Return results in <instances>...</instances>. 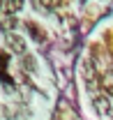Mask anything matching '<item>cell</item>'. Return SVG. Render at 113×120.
Listing matches in <instances>:
<instances>
[{
    "instance_id": "6da1fadb",
    "label": "cell",
    "mask_w": 113,
    "mask_h": 120,
    "mask_svg": "<svg viewBox=\"0 0 113 120\" xmlns=\"http://www.w3.org/2000/svg\"><path fill=\"white\" fill-rule=\"evenodd\" d=\"M92 104H95V109H97L99 116H104V118H111V116H113V104L109 102V97L97 95V97L92 99Z\"/></svg>"
},
{
    "instance_id": "7a4b0ae2",
    "label": "cell",
    "mask_w": 113,
    "mask_h": 120,
    "mask_svg": "<svg viewBox=\"0 0 113 120\" xmlns=\"http://www.w3.org/2000/svg\"><path fill=\"white\" fill-rule=\"evenodd\" d=\"M7 46H9L14 53H26V42H23L19 35H7Z\"/></svg>"
},
{
    "instance_id": "3957f363",
    "label": "cell",
    "mask_w": 113,
    "mask_h": 120,
    "mask_svg": "<svg viewBox=\"0 0 113 120\" xmlns=\"http://www.w3.org/2000/svg\"><path fill=\"white\" fill-rule=\"evenodd\" d=\"M21 2L23 0H2L0 2V12L2 14H16L21 9Z\"/></svg>"
},
{
    "instance_id": "277c9868",
    "label": "cell",
    "mask_w": 113,
    "mask_h": 120,
    "mask_svg": "<svg viewBox=\"0 0 113 120\" xmlns=\"http://www.w3.org/2000/svg\"><path fill=\"white\" fill-rule=\"evenodd\" d=\"M102 86H104V88L113 95V72H106V74L102 76Z\"/></svg>"
},
{
    "instance_id": "5b68a950",
    "label": "cell",
    "mask_w": 113,
    "mask_h": 120,
    "mask_svg": "<svg viewBox=\"0 0 113 120\" xmlns=\"http://www.w3.org/2000/svg\"><path fill=\"white\" fill-rule=\"evenodd\" d=\"M21 65H23V69H26V72H32V69H35V58H32V56H26Z\"/></svg>"
},
{
    "instance_id": "8992f818",
    "label": "cell",
    "mask_w": 113,
    "mask_h": 120,
    "mask_svg": "<svg viewBox=\"0 0 113 120\" xmlns=\"http://www.w3.org/2000/svg\"><path fill=\"white\" fill-rule=\"evenodd\" d=\"M28 30L32 32V37H37V39H44V32H42L39 28H37L35 23H28Z\"/></svg>"
},
{
    "instance_id": "52a82bcc",
    "label": "cell",
    "mask_w": 113,
    "mask_h": 120,
    "mask_svg": "<svg viewBox=\"0 0 113 120\" xmlns=\"http://www.w3.org/2000/svg\"><path fill=\"white\" fill-rule=\"evenodd\" d=\"M44 7H49V9H53V7H60L62 5V0H39Z\"/></svg>"
},
{
    "instance_id": "ba28073f",
    "label": "cell",
    "mask_w": 113,
    "mask_h": 120,
    "mask_svg": "<svg viewBox=\"0 0 113 120\" xmlns=\"http://www.w3.org/2000/svg\"><path fill=\"white\" fill-rule=\"evenodd\" d=\"M12 26H14V21H12V19H5V21H2V28H5V30H9Z\"/></svg>"
}]
</instances>
